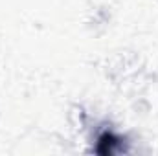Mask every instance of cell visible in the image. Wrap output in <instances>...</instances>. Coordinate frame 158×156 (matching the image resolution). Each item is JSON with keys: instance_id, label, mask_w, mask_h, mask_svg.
I'll list each match as a JSON object with an SVG mask.
<instances>
[{"instance_id": "1", "label": "cell", "mask_w": 158, "mask_h": 156, "mask_svg": "<svg viewBox=\"0 0 158 156\" xmlns=\"http://www.w3.org/2000/svg\"><path fill=\"white\" fill-rule=\"evenodd\" d=\"M118 138L110 132H105L101 138H99V143H98V153L101 154H112L114 153V147L118 145Z\"/></svg>"}]
</instances>
